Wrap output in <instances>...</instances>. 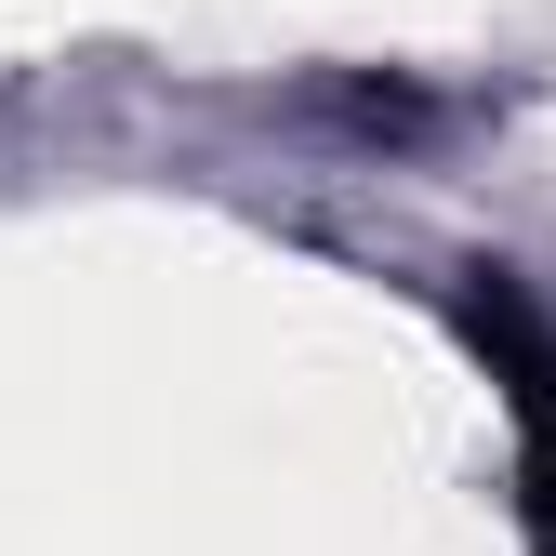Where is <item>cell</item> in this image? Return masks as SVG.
Here are the masks:
<instances>
[{"mask_svg": "<svg viewBox=\"0 0 556 556\" xmlns=\"http://www.w3.org/2000/svg\"><path fill=\"white\" fill-rule=\"evenodd\" d=\"M477 344H491L504 384H517V438H530V543L556 556V344L530 331L517 292H477Z\"/></svg>", "mask_w": 556, "mask_h": 556, "instance_id": "obj_1", "label": "cell"}]
</instances>
